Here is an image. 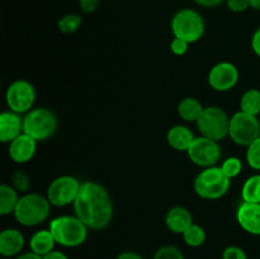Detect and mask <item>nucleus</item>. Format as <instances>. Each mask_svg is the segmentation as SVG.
<instances>
[{"mask_svg": "<svg viewBox=\"0 0 260 259\" xmlns=\"http://www.w3.org/2000/svg\"><path fill=\"white\" fill-rule=\"evenodd\" d=\"M78 216L89 230L106 229L113 218V201L103 184L94 180L81 183L80 190L73 205Z\"/></svg>", "mask_w": 260, "mask_h": 259, "instance_id": "1", "label": "nucleus"}, {"mask_svg": "<svg viewBox=\"0 0 260 259\" xmlns=\"http://www.w3.org/2000/svg\"><path fill=\"white\" fill-rule=\"evenodd\" d=\"M48 229L56 243L65 248H76L85 243L88 238V226L76 215H62L52 218Z\"/></svg>", "mask_w": 260, "mask_h": 259, "instance_id": "2", "label": "nucleus"}, {"mask_svg": "<svg viewBox=\"0 0 260 259\" xmlns=\"http://www.w3.org/2000/svg\"><path fill=\"white\" fill-rule=\"evenodd\" d=\"M51 206L52 205L46 196L28 192L20 196L13 215L20 225L27 228L37 226L47 220L51 212Z\"/></svg>", "mask_w": 260, "mask_h": 259, "instance_id": "3", "label": "nucleus"}, {"mask_svg": "<svg viewBox=\"0 0 260 259\" xmlns=\"http://www.w3.org/2000/svg\"><path fill=\"white\" fill-rule=\"evenodd\" d=\"M231 187V179L225 175L221 167L205 168L193 182V188L198 197L215 201L223 197Z\"/></svg>", "mask_w": 260, "mask_h": 259, "instance_id": "4", "label": "nucleus"}, {"mask_svg": "<svg viewBox=\"0 0 260 259\" xmlns=\"http://www.w3.org/2000/svg\"><path fill=\"white\" fill-rule=\"evenodd\" d=\"M58 119L55 112L46 107L30 109L23 117V132L29 135L36 141H46L55 135Z\"/></svg>", "mask_w": 260, "mask_h": 259, "instance_id": "5", "label": "nucleus"}, {"mask_svg": "<svg viewBox=\"0 0 260 259\" xmlns=\"http://www.w3.org/2000/svg\"><path fill=\"white\" fill-rule=\"evenodd\" d=\"M170 28L174 37L182 38L189 43H194L205 35L206 22L202 14L197 10L183 8L173 15Z\"/></svg>", "mask_w": 260, "mask_h": 259, "instance_id": "6", "label": "nucleus"}, {"mask_svg": "<svg viewBox=\"0 0 260 259\" xmlns=\"http://www.w3.org/2000/svg\"><path fill=\"white\" fill-rule=\"evenodd\" d=\"M196 124L201 136L220 142L229 136L230 117L220 107H205Z\"/></svg>", "mask_w": 260, "mask_h": 259, "instance_id": "7", "label": "nucleus"}, {"mask_svg": "<svg viewBox=\"0 0 260 259\" xmlns=\"http://www.w3.org/2000/svg\"><path fill=\"white\" fill-rule=\"evenodd\" d=\"M229 137L235 144L248 147L260 137V122L258 117L239 111L230 117Z\"/></svg>", "mask_w": 260, "mask_h": 259, "instance_id": "8", "label": "nucleus"}, {"mask_svg": "<svg viewBox=\"0 0 260 259\" xmlns=\"http://www.w3.org/2000/svg\"><path fill=\"white\" fill-rule=\"evenodd\" d=\"M5 102L10 111L19 114L28 113L36 102L35 86L25 79L14 80L5 91Z\"/></svg>", "mask_w": 260, "mask_h": 259, "instance_id": "9", "label": "nucleus"}, {"mask_svg": "<svg viewBox=\"0 0 260 259\" xmlns=\"http://www.w3.org/2000/svg\"><path fill=\"white\" fill-rule=\"evenodd\" d=\"M81 183L73 175H60L50 183L46 197L55 207L74 205L80 190Z\"/></svg>", "mask_w": 260, "mask_h": 259, "instance_id": "10", "label": "nucleus"}, {"mask_svg": "<svg viewBox=\"0 0 260 259\" xmlns=\"http://www.w3.org/2000/svg\"><path fill=\"white\" fill-rule=\"evenodd\" d=\"M187 154L193 164L203 169L217 165L222 156L220 144L205 136L196 137L193 144L188 149Z\"/></svg>", "mask_w": 260, "mask_h": 259, "instance_id": "11", "label": "nucleus"}, {"mask_svg": "<svg viewBox=\"0 0 260 259\" xmlns=\"http://www.w3.org/2000/svg\"><path fill=\"white\" fill-rule=\"evenodd\" d=\"M239 78H240V74H239L238 68L233 62L222 61L211 68L207 80L213 90L225 93V91L231 90L238 84Z\"/></svg>", "mask_w": 260, "mask_h": 259, "instance_id": "12", "label": "nucleus"}, {"mask_svg": "<svg viewBox=\"0 0 260 259\" xmlns=\"http://www.w3.org/2000/svg\"><path fill=\"white\" fill-rule=\"evenodd\" d=\"M37 142L33 137L23 132L9 144L8 154L10 159L17 164H25L30 161L37 151Z\"/></svg>", "mask_w": 260, "mask_h": 259, "instance_id": "13", "label": "nucleus"}, {"mask_svg": "<svg viewBox=\"0 0 260 259\" xmlns=\"http://www.w3.org/2000/svg\"><path fill=\"white\" fill-rule=\"evenodd\" d=\"M236 220L244 231L260 236V203H241L236 211Z\"/></svg>", "mask_w": 260, "mask_h": 259, "instance_id": "14", "label": "nucleus"}, {"mask_svg": "<svg viewBox=\"0 0 260 259\" xmlns=\"http://www.w3.org/2000/svg\"><path fill=\"white\" fill-rule=\"evenodd\" d=\"M23 134L22 114L13 111H4L0 114V140L4 144H10Z\"/></svg>", "mask_w": 260, "mask_h": 259, "instance_id": "15", "label": "nucleus"}, {"mask_svg": "<svg viewBox=\"0 0 260 259\" xmlns=\"http://www.w3.org/2000/svg\"><path fill=\"white\" fill-rule=\"evenodd\" d=\"M24 248V236L18 229H4L0 233V254L5 258L19 255Z\"/></svg>", "mask_w": 260, "mask_h": 259, "instance_id": "16", "label": "nucleus"}, {"mask_svg": "<svg viewBox=\"0 0 260 259\" xmlns=\"http://www.w3.org/2000/svg\"><path fill=\"white\" fill-rule=\"evenodd\" d=\"M193 223V216L189 210L183 206H174L169 208L165 215V225L172 233L183 235L185 230Z\"/></svg>", "mask_w": 260, "mask_h": 259, "instance_id": "17", "label": "nucleus"}, {"mask_svg": "<svg viewBox=\"0 0 260 259\" xmlns=\"http://www.w3.org/2000/svg\"><path fill=\"white\" fill-rule=\"evenodd\" d=\"M196 136L190 128L183 124H175L168 130L167 141L173 150L177 151H188L190 145L194 141Z\"/></svg>", "mask_w": 260, "mask_h": 259, "instance_id": "18", "label": "nucleus"}, {"mask_svg": "<svg viewBox=\"0 0 260 259\" xmlns=\"http://www.w3.org/2000/svg\"><path fill=\"white\" fill-rule=\"evenodd\" d=\"M56 240L53 238L52 233L50 231V229H42V230H38L30 236L29 240V248L30 251L38 254V255L43 256L46 254L51 253L52 250H55Z\"/></svg>", "mask_w": 260, "mask_h": 259, "instance_id": "19", "label": "nucleus"}, {"mask_svg": "<svg viewBox=\"0 0 260 259\" xmlns=\"http://www.w3.org/2000/svg\"><path fill=\"white\" fill-rule=\"evenodd\" d=\"M205 107L202 106L200 101L197 98H193V96H187V98H183L182 101L178 103V114H179L180 118L185 122H197V119L200 118V116L202 114Z\"/></svg>", "mask_w": 260, "mask_h": 259, "instance_id": "20", "label": "nucleus"}, {"mask_svg": "<svg viewBox=\"0 0 260 259\" xmlns=\"http://www.w3.org/2000/svg\"><path fill=\"white\" fill-rule=\"evenodd\" d=\"M19 198L18 190L13 185L3 183L0 185V215L8 216L14 213Z\"/></svg>", "mask_w": 260, "mask_h": 259, "instance_id": "21", "label": "nucleus"}, {"mask_svg": "<svg viewBox=\"0 0 260 259\" xmlns=\"http://www.w3.org/2000/svg\"><path fill=\"white\" fill-rule=\"evenodd\" d=\"M243 202L260 203V174H254L244 182L241 188Z\"/></svg>", "mask_w": 260, "mask_h": 259, "instance_id": "22", "label": "nucleus"}, {"mask_svg": "<svg viewBox=\"0 0 260 259\" xmlns=\"http://www.w3.org/2000/svg\"><path fill=\"white\" fill-rule=\"evenodd\" d=\"M240 111L258 117L260 114V90L248 89L240 98Z\"/></svg>", "mask_w": 260, "mask_h": 259, "instance_id": "23", "label": "nucleus"}, {"mask_svg": "<svg viewBox=\"0 0 260 259\" xmlns=\"http://www.w3.org/2000/svg\"><path fill=\"white\" fill-rule=\"evenodd\" d=\"M206 238H207V235H206L205 229L194 222L183 233V240L188 246H192V248H198V246L203 245Z\"/></svg>", "mask_w": 260, "mask_h": 259, "instance_id": "24", "label": "nucleus"}, {"mask_svg": "<svg viewBox=\"0 0 260 259\" xmlns=\"http://www.w3.org/2000/svg\"><path fill=\"white\" fill-rule=\"evenodd\" d=\"M83 24V18L76 13H68V14L62 15L58 19L57 27L65 35H71L79 30V28Z\"/></svg>", "mask_w": 260, "mask_h": 259, "instance_id": "25", "label": "nucleus"}, {"mask_svg": "<svg viewBox=\"0 0 260 259\" xmlns=\"http://www.w3.org/2000/svg\"><path fill=\"white\" fill-rule=\"evenodd\" d=\"M220 167L222 169V172L225 173L226 177L230 178V179L239 177L241 174V172H243V161L238 156L226 157Z\"/></svg>", "mask_w": 260, "mask_h": 259, "instance_id": "26", "label": "nucleus"}, {"mask_svg": "<svg viewBox=\"0 0 260 259\" xmlns=\"http://www.w3.org/2000/svg\"><path fill=\"white\" fill-rule=\"evenodd\" d=\"M246 163H248L251 169L260 170V137L248 146Z\"/></svg>", "mask_w": 260, "mask_h": 259, "instance_id": "27", "label": "nucleus"}, {"mask_svg": "<svg viewBox=\"0 0 260 259\" xmlns=\"http://www.w3.org/2000/svg\"><path fill=\"white\" fill-rule=\"evenodd\" d=\"M12 183H13V187L20 193H28L29 192V188H30V178L28 177L25 173L20 172H14L12 175Z\"/></svg>", "mask_w": 260, "mask_h": 259, "instance_id": "28", "label": "nucleus"}, {"mask_svg": "<svg viewBox=\"0 0 260 259\" xmlns=\"http://www.w3.org/2000/svg\"><path fill=\"white\" fill-rule=\"evenodd\" d=\"M152 259H184V255L177 246L164 245L155 251Z\"/></svg>", "mask_w": 260, "mask_h": 259, "instance_id": "29", "label": "nucleus"}, {"mask_svg": "<svg viewBox=\"0 0 260 259\" xmlns=\"http://www.w3.org/2000/svg\"><path fill=\"white\" fill-rule=\"evenodd\" d=\"M189 42L187 41L182 40V38H177L174 37L170 42V51L174 53L175 56H183L188 52L189 50Z\"/></svg>", "mask_w": 260, "mask_h": 259, "instance_id": "30", "label": "nucleus"}, {"mask_svg": "<svg viewBox=\"0 0 260 259\" xmlns=\"http://www.w3.org/2000/svg\"><path fill=\"white\" fill-rule=\"evenodd\" d=\"M222 259H248V255L240 246L230 245L223 249Z\"/></svg>", "mask_w": 260, "mask_h": 259, "instance_id": "31", "label": "nucleus"}, {"mask_svg": "<svg viewBox=\"0 0 260 259\" xmlns=\"http://www.w3.org/2000/svg\"><path fill=\"white\" fill-rule=\"evenodd\" d=\"M226 7L233 13H244L250 8L249 0H226Z\"/></svg>", "mask_w": 260, "mask_h": 259, "instance_id": "32", "label": "nucleus"}, {"mask_svg": "<svg viewBox=\"0 0 260 259\" xmlns=\"http://www.w3.org/2000/svg\"><path fill=\"white\" fill-rule=\"evenodd\" d=\"M99 3H101V0H79V7L83 13L91 14L98 9Z\"/></svg>", "mask_w": 260, "mask_h": 259, "instance_id": "33", "label": "nucleus"}, {"mask_svg": "<svg viewBox=\"0 0 260 259\" xmlns=\"http://www.w3.org/2000/svg\"><path fill=\"white\" fill-rule=\"evenodd\" d=\"M251 48H253L254 53L260 57V27L254 32L253 37H251Z\"/></svg>", "mask_w": 260, "mask_h": 259, "instance_id": "34", "label": "nucleus"}, {"mask_svg": "<svg viewBox=\"0 0 260 259\" xmlns=\"http://www.w3.org/2000/svg\"><path fill=\"white\" fill-rule=\"evenodd\" d=\"M193 2L202 8H216L220 7L226 0H193Z\"/></svg>", "mask_w": 260, "mask_h": 259, "instance_id": "35", "label": "nucleus"}, {"mask_svg": "<svg viewBox=\"0 0 260 259\" xmlns=\"http://www.w3.org/2000/svg\"><path fill=\"white\" fill-rule=\"evenodd\" d=\"M42 259H69V258L65 253H62V251L52 250L51 253L43 255Z\"/></svg>", "mask_w": 260, "mask_h": 259, "instance_id": "36", "label": "nucleus"}, {"mask_svg": "<svg viewBox=\"0 0 260 259\" xmlns=\"http://www.w3.org/2000/svg\"><path fill=\"white\" fill-rule=\"evenodd\" d=\"M116 259H144L139 253H135V251H123V253L119 254Z\"/></svg>", "mask_w": 260, "mask_h": 259, "instance_id": "37", "label": "nucleus"}, {"mask_svg": "<svg viewBox=\"0 0 260 259\" xmlns=\"http://www.w3.org/2000/svg\"><path fill=\"white\" fill-rule=\"evenodd\" d=\"M15 259H42V256L33 253V251H28V253L20 254V255H18Z\"/></svg>", "mask_w": 260, "mask_h": 259, "instance_id": "38", "label": "nucleus"}, {"mask_svg": "<svg viewBox=\"0 0 260 259\" xmlns=\"http://www.w3.org/2000/svg\"><path fill=\"white\" fill-rule=\"evenodd\" d=\"M250 2V8L255 10H260V0H249Z\"/></svg>", "mask_w": 260, "mask_h": 259, "instance_id": "39", "label": "nucleus"}]
</instances>
